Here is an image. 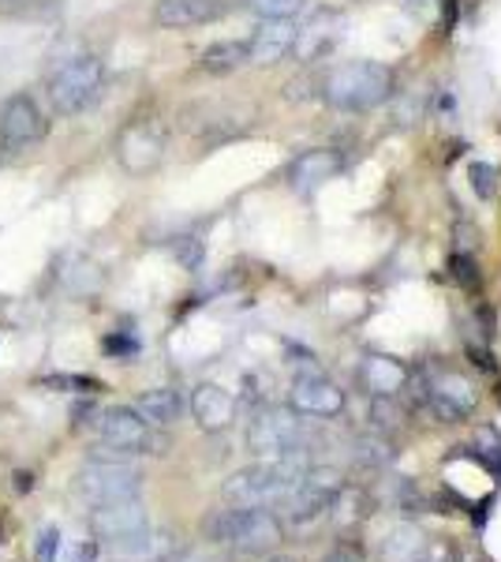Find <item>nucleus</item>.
<instances>
[{
  "label": "nucleus",
  "instance_id": "obj_7",
  "mask_svg": "<svg viewBox=\"0 0 501 562\" xmlns=\"http://www.w3.org/2000/svg\"><path fill=\"white\" fill-rule=\"evenodd\" d=\"M344 492V473L337 465H311L307 476L299 480V487L281 503V525H293V529H307L322 514L333 510L337 495Z\"/></svg>",
  "mask_w": 501,
  "mask_h": 562
},
{
  "label": "nucleus",
  "instance_id": "obj_6",
  "mask_svg": "<svg viewBox=\"0 0 501 562\" xmlns=\"http://www.w3.org/2000/svg\"><path fill=\"white\" fill-rule=\"evenodd\" d=\"M248 450L259 458H296L311 450V428L307 416L296 409H266L251 420Z\"/></svg>",
  "mask_w": 501,
  "mask_h": 562
},
{
  "label": "nucleus",
  "instance_id": "obj_22",
  "mask_svg": "<svg viewBox=\"0 0 501 562\" xmlns=\"http://www.w3.org/2000/svg\"><path fill=\"white\" fill-rule=\"evenodd\" d=\"M423 548H426L423 529L412 521H400L397 529H389V537L382 540V559L386 562H415L419 555H423Z\"/></svg>",
  "mask_w": 501,
  "mask_h": 562
},
{
  "label": "nucleus",
  "instance_id": "obj_13",
  "mask_svg": "<svg viewBox=\"0 0 501 562\" xmlns=\"http://www.w3.org/2000/svg\"><path fill=\"white\" fill-rule=\"evenodd\" d=\"M150 525V514L143 506V498H121V503H102L90 510V529L94 537H102L109 543L132 537V532L147 529Z\"/></svg>",
  "mask_w": 501,
  "mask_h": 562
},
{
  "label": "nucleus",
  "instance_id": "obj_17",
  "mask_svg": "<svg viewBox=\"0 0 501 562\" xmlns=\"http://www.w3.org/2000/svg\"><path fill=\"white\" fill-rule=\"evenodd\" d=\"M360 383L371 397H397L408 386V368L389 352H367L360 364Z\"/></svg>",
  "mask_w": 501,
  "mask_h": 562
},
{
  "label": "nucleus",
  "instance_id": "obj_32",
  "mask_svg": "<svg viewBox=\"0 0 501 562\" xmlns=\"http://www.w3.org/2000/svg\"><path fill=\"white\" fill-rule=\"evenodd\" d=\"M177 256L184 259V267H198V259H203V248H198L195 240H184V244L177 248Z\"/></svg>",
  "mask_w": 501,
  "mask_h": 562
},
{
  "label": "nucleus",
  "instance_id": "obj_27",
  "mask_svg": "<svg viewBox=\"0 0 501 562\" xmlns=\"http://www.w3.org/2000/svg\"><path fill=\"white\" fill-rule=\"evenodd\" d=\"M42 386L45 390H79V394H94V390H102L98 379H87V375H45Z\"/></svg>",
  "mask_w": 501,
  "mask_h": 562
},
{
  "label": "nucleus",
  "instance_id": "obj_20",
  "mask_svg": "<svg viewBox=\"0 0 501 562\" xmlns=\"http://www.w3.org/2000/svg\"><path fill=\"white\" fill-rule=\"evenodd\" d=\"M116 551H121L124 559H132V562H169L172 555H177V543H172L169 532H158V529H150V525H147V529L116 540Z\"/></svg>",
  "mask_w": 501,
  "mask_h": 562
},
{
  "label": "nucleus",
  "instance_id": "obj_26",
  "mask_svg": "<svg viewBox=\"0 0 501 562\" xmlns=\"http://www.w3.org/2000/svg\"><path fill=\"white\" fill-rule=\"evenodd\" d=\"M449 267H453V278H457V285H460V289H468V293H476V289H479V281H482V278H479L476 259H471L468 251H457V256H453Z\"/></svg>",
  "mask_w": 501,
  "mask_h": 562
},
{
  "label": "nucleus",
  "instance_id": "obj_12",
  "mask_svg": "<svg viewBox=\"0 0 501 562\" xmlns=\"http://www.w3.org/2000/svg\"><path fill=\"white\" fill-rule=\"evenodd\" d=\"M161 154H166V135H161V128L153 121H132L121 132V139H116V158H121V166L135 177L150 173L161 161Z\"/></svg>",
  "mask_w": 501,
  "mask_h": 562
},
{
  "label": "nucleus",
  "instance_id": "obj_33",
  "mask_svg": "<svg viewBox=\"0 0 501 562\" xmlns=\"http://www.w3.org/2000/svg\"><path fill=\"white\" fill-rule=\"evenodd\" d=\"M94 555H98V548H94V543H79V548H76V559H71V562H94Z\"/></svg>",
  "mask_w": 501,
  "mask_h": 562
},
{
  "label": "nucleus",
  "instance_id": "obj_38",
  "mask_svg": "<svg viewBox=\"0 0 501 562\" xmlns=\"http://www.w3.org/2000/svg\"><path fill=\"white\" fill-rule=\"evenodd\" d=\"M415 562H423V559H415Z\"/></svg>",
  "mask_w": 501,
  "mask_h": 562
},
{
  "label": "nucleus",
  "instance_id": "obj_30",
  "mask_svg": "<svg viewBox=\"0 0 501 562\" xmlns=\"http://www.w3.org/2000/svg\"><path fill=\"white\" fill-rule=\"evenodd\" d=\"M105 352H113V357H135L139 346H135L132 338H121V334H113V338H105Z\"/></svg>",
  "mask_w": 501,
  "mask_h": 562
},
{
  "label": "nucleus",
  "instance_id": "obj_10",
  "mask_svg": "<svg viewBox=\"0 0 501 562\" xmlns=\"http://www.w3.org/2000/svg\"><path fill=\"white\" fill-rule=\"evenodd\" d=\"M293 409L307 420H333L344 413V390L333 383L330 375H322L318 368H307L296 375L293 394H288Z\"/></svg>",
  "mask_w": 501,
  "mask_h": 562
},
{
  "label": "nucleus",
  "instance_id": "obj_9",
  "mask_svg": "<svg viewBox=\"0 0 501 562\" xmlns=\"http://www.w3.org/2000/svg\"><path fill=\"white\" fill-rule=\"evenodd\" d=\"M98 431H102L105 447L121 450V454H158V435L147 420L139 416V409L132 405H113L98 416Z\"/></svg>",
  "mask_w": 501,
  "mask_h": 562
},
{
  "label": "nucleus",
  "instance_id": "obj_37",
  "mask_svg": "<svg viewBox=\"0 0 501 562\" xmlns=\"http://www.w3.org/2000/svg\"><path fill=\"white\" fill-rule=\"evenodd\" d=\"M270 562H299V559H293V555H273Z\"/></svg>",
  "mask_w": 501,
  "mask_h": 562
},
{
  "label": "nucleus",
  "instance_id": "obj_19",
  "mask_svg": "<svg viewBox=\"0 0 501 562\" xmlns=\"http://www.w3.org/2000/svg\"><path fill=\"white\" fill-rule=\"evenodd\" d=\"M184 394L172 386H153L147 394H139V402H135V409H139L143 420L150 424V428H172V424L184 416Z\"/></svg>",
  "mask_w": 501,
  "mask_h": 562
},
{
  "label": "nucleus",
  "instance_id": "obj_34",
  "mask_svg": "<svg viewBox=\"0 0 501 562\" xmlns=\"http://www.w3.org/2000/svg\"><path fill=\"white\" fill-rule=\"evenodd\" d=\"M169 562H214V559H209V555H198V551H191V555H180V559L172 555Z\"/></svg>",
  "mask_w": 501,
  "mask_h": 562
},
{
  "label": "nucleus",
  "instance_id": "obj_24",
  "mask_svg": "<svg viewBox=\"0 0 501 562\" xmlns=\"http://www.w3.org/2000/svg\"><path fill=\"white\" fill-rule=\"evenodd\" d=\"M355 458H360V465L367 469H378L389 461V442L378 439V435H363V439H355Z\"/></svg>",
  "mask_w": 501,
  "mask_h": 562
},
{
  "label": "nucleus",
  "instance_id": "obj_14",
  "mask_svg": "<svg viewBox=\"0 0 501 562\" xmlns=\"http://www.w3.org/2000/svg\"><path fill=\"white\" fill-rule=\"evenodd\" d=\"M229 15L225 0H158L153 4V23L166 31H187V26H206Z\"/></svg>",
  "mask_w": 501,
  "mask_h": 562
},
{
  "label": "nucleus",
  "instance_id": "obj_8",
  "mask_svg": "<svg viewBox=\"0 0 501 562\" xmlns=\"http://www.w3.org/2000/svg\"><path fill=\"white\" fill-rule=\"evenodd\" d=\"M426 409L439 416L442 424H460L479 409V386L471 375L457 368H434L423 386Z\"/></svg>",
  "mask_w": 501,
  "mask_h": 562
},
{
  "label": "nucleus",
  "instance_id": "obj_16",
  "mask_svg": "<svg viewBox=\"0 0 501 562\" xmlns=\"http://www.w3.org/2000/svg\"><path fill=\"white\" fill-rule=\"evenodd\" d=\"M296 38L299 31L293 20H262L248 38L251 65H277L281 57H288L296 49Z\"/></svg>",
  "mask_w": 501,
  "mask_h": 562
},
{
  "label": "nucleus",
  "instance_id": "obj_5",
  "mask_svg": "<svg viewBox=\"0 0 501 562\" xmlns=\"http://www.w3.org/2000/svg\"><path fill=\"white\" fill-rule=\"evenodd\" d=\"M105 454H98L90 465L79 473L76 492L83 503L102 506V503H121V498H139L143 495V473L127 461V454L113 447H102Z\"/></svg>",
  "mask_w": 501,
  "mask_h": 562
},
{
  "label": "nucleus",
  "instance_id": "obj_15",
  "mask_svg": "<svg viewBox=\"0 0 501 562\" xmlns=\"http://www.w3.org/2000/svg\"><path fill=\"white\" fill-rule=\"evenodd\" d=\"M341 169H344L341 154L326 150V147H315V150H304L293 166H288V184H293L299 195H311L322 184H330Z\"/></svg>",
  "mask_w": 501,
  "mask_h": 562
},
{
  "label": "nucleus",
  "instance_id": "obj_35",
  "mask_svg": "<svg viewBox=\"0 0 501 562\" xmlns=\"http://www.w3.org/2000/svg\"><path fill=\"white\" fill-rule=\"evenodd\" d=\"M15 487H20V492H31V487H34V476L20 473V476H15Z\"/></svg>",
  "mask_w": 501,
  "mask_h": 562
},
{
  "label": "nucleus",
  "instance_id": "obj_23",
  "mask_svg": "<svg viewBox=\"0 0 501 562\" xmlns=\"http://www.w3.org/2000/svg\"><path fill=\"white\" fill-rule=\"evenodd\" d=\"M243 8H251L262 20H293L304 8V0H243Z\"/></svg>",
  "mask_w": 501,
  "mask_h": 562
},
{
  "label": "nucleus",
  "instance_id": "obj_28",
  "mask_svg": "<svg viewBox=\"0 0 501 562\" xmlns=\"http://www.w3.org/2000/svg\"><path fill=\"white\" fill-rule=\"evenodd\" d=\"M57 551H60V529H42L38 537V548H34V562H57Z\"/></svg>",
  "mask_w": 501,
  "mask_h": 562
},
{
  "label": "nucleus",
  "instance_id": "obj_3",
  "mask_svg": "<svg viewBox=\"0 0 501 562\" xmlns=\"http://www.w3.org/2000/svg\"><path fill=\"white\" fill-rule=\"evenodd\" d=\"M394 90L397 79L386 65H378V60H352V65H341L326 76L322 98L337 113H367V109L386 105L394 98Z\"/></svg>",
  "mask_w": 501,
  "mask_h": 562
},
{
  "label": "nucleus",
  "instance_id": "obj_21",
  "mask_svg": "<svg viewBox=\"0 0 501 562\" xmlns=\"http://www.w3.org/2000/svg\"><path fill=\"white\" fill-rule=\"evenodd\" d=\"M243 65H251V53H248V42H214L209 49H203V57H198V68L206 71V76H232V71H240Z\"/></svg>",
  "mask_w": 501,
  "mask_h": 562
},
{
  "label": "nucleus",
  "instance_id": "obj_31",
  "mask_svg": "<svg viewBox=\"0 0 501 562\" xmlns=\"http://www.w3.org/2000/svg\"><path fill=\"white\" fill-rule=\"evenodd\" d=\"M71 416H76V428H87V424H98L102 409H98L94 402H79L76 409H71Z\"/></svg>",
  "mask_w": 501,
  "mask_h": 562
},
{
  "label": "nucleus",
  "instance_id": "obj_11",
  "mask_svg": "<svg viewBox=\"0 0 501 562\" xmlns=\"http://www.w3.org/2000/svg\"><path fill=\"white\" fill-rule=\"evenodd\" d=\"M45 132L49 121L31 94H12L0 109V150H23L31 143H42Z\"/></svg>",
  "mask_w": 501,
  "mask_h": 562
},
{
  "label": "nucleus",
  "instance_id": "obj_18",
  "mask_svg": "<svg viewBox=\"0 0 501 562\" xmlns=\"http://www.w3.org/2000/svg\"><path fill=\"white\" fill-rule=\"evenodd\" d=\"M191 416H195L203 431H225L236 420L232 390H225V386H217V383L195 386V394H191Z\"/></svg>",
  "mask_w": 501,
  "mask_h": 562
},
{
  "label": "nucleus",
  "instance_id": "obj_25",
  "mask_svg": "<svg viewBox=\"0 0 501 562\" xmlns=\"http://www.w3.org/2000/svg\"><path fill=\"white\" fill-rule=\"evenodd\" d=\"M468 177H471V188H476L479 199H490L498 192V169L490 166V161H471Z\"/></svg>",
  "mask_w": 501,
  "mask_h": 562
},
{
  "label": "nucleus",
  "instance_id": "obj_29",
  "mask_svg": "<svg viewBox=\"0 0 501 562\" xmlns=\"http://www.w3.org/2000/svg\"><path fill=\"white\" fill-rule=\"evenodd\" d=\"M318 562H363V551L355 548L352 540H341V543H333V548L326 551V555L318 559Z\"/></svg>",
  "mask_w": 501,
  "mask_h": 562
},
{
  "label": "nucleus",
  "instance_id": "obj_36",
  "mask_svg": "<svg viewBox=\"0 0 501 562\" xmlns=\"http://www.w3.org/2000/svg\"><path fill=\"white\" fill-rule=\"evenodd\" d=\"M20 4H31V0H0V8H20Z\"/></svg>",
  "mask_w": 501,
  "mask_h": 562
},
{
  "label": "nucleus",
  "instance_id": "obj_1",
  "mask_svg": "<svg viewBox=\"0 0 501 562\" xmlns=\"http://www.w3.org/2000/svg\"><path fill=\"white\" fill-rule=\"evenodd\" d=\"M307 469H311L307 454L259 458L248 469H236V473L225 480L221 495L229 506H281L299 487Z\"/></svg>",
  "mask_w": 501,
  "mask_h": 562
},
{
  "label": "nucleus",
  "instance_id": "obj_2",
  "mask_svg": "<svg viewBox=\"0 0 501 562\" xmlns=\"http://www.w3.org/2000/svg\"><path fill=\"white\" fill-rule=\"evenodd\" d=\"M203 532L217 548H232L240 555H266L285 537V525L270 506H229V510L209 514Z\"/></svg>",
  "mask_w": 501,
  "mask_h": 562
},
{
  "label": "nucleus",
  "instance_id": "obj_4",
  "mask_svg": "<svg viewBox=\"0 0 501 562\" xmlns=\"http://www.w3.org/2000/svg\"><path fill=\"white\" fill-rule=\"evenodd\" d=\"M102 90H105V65L94 53H76V57L60 60V65L49 71V79H45L49 105L57 109L60 116L87 113V109L102 98Z\"/></svg>",
  "mask_w": 501,
  "mask_h": 562
}]
</instances>
